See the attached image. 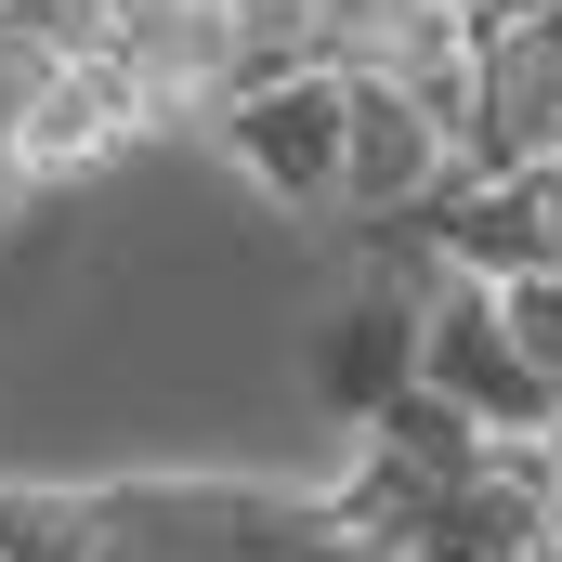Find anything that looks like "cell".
<instances>
[{
	"label": "cell",
	"mask_w": 562,
	"mask_h": 562,
	"mask_svg": "<svg viewBox=\"0 0 562 562\" xmlns=\"http://www.w3.org/2000/svg\"><path fill=\"white\" fill-rule=\"evenodd\" d=\"M340 144H353V79H340V66L223 92V157H236L276 210H340Z\"/></svg>",
	"instance_id": "obj_1"
},
{
	"label": "cell",
	"mask_w": 562,
	"mask_h": 562,
	"mask_svg": "<svg viewBox=\"0 0 562 562\" xmlns=\"http://www.w3.org/2000/svg\"><path fill=\"white\" fill-rule=\"evenodd\" d=\"M419 380L458 393L484 431H562V393L510 353V314H497L484 276H431L419 288Z\"/></svg>",
	"instance_id": "obj_2"
},
{
	"label": "cell",
	"mask_w": 562,
	"mask_h": 562,
	"mask_svg": "<svg viewBox=\"0 0 562 562\" xmlns=\"http://www.w3.org/2000/svg\"><path fill=\"white\" fill-rule=\"evenodd\" d=\"M393 393H419V288H406V276L353 288V301L314 327V406H327V419L367 431Z\"/></svg>",
	"instance_id": "obj_3"
},
{
	"label": "cell",
	"mask_w": 562,
	"mask_h": 562,
	"mask_svg": "<svg viewBox=\"0 0 562 562\" xmlns=\"http://www.w3.org/2000/svg\"><path fill=\"white\" fill-rule=\"evenodd\" d=\"M144 132H157L144 66H132V53H79V66L40 92V119H26L13 144H26V157H40V183H53V170H105V157L144 144Z\"/></svg>",
	"instance_id": "obj_4"
},
{
	"label": "cell",
	"mask_w": 562,
	"mask_h": 562,
	"mask_svg": "<svg viewBox=\"0 0 562 562\" xmlns=\"http://www.w3.org/2000/svg\"><path fill=\"white\" fill-rule=\"evenodd\" d=\"M431 183H445V132L367 66V79H353V144H340V210L393 223V210H419Z\"/></svg>",
	"instance_id": "obj_5"
},
{
	"label": "cell",
	"mask_w": 562,
	"mask_h": 562,
	"mask_svg": "<svg viewBox=\"0 0 562 562\" xmlns=\"http://www.w3.org/2000/svg\"><path fill=\"white\" fill-rule=\"evenodd\" d=\"M537 550H550V497H524L497 471V445H484L471 484L419 497V524H406V562H537Z\"/></svg>",
	"instance_id": "obj_6"
},
{
	"label": "cell",
	"mask_w": 562,
	"mask_h": 562,
	"mask_svg": "<svg viewBox=\"0 0 562 562\" xmlns=\"http://www.w3.org/2000/svg\"><path fill=\"white\" fill-rule=\"evenodd\" d=\"M301 66H327V0H223V92H262Z\"/></svg>",
	"instance_id": "obj_7"
},
{
	"label": "cell",
	"mask_w": 562,
	"mask_h": 562,
	"mask_svg": "<svg viewBox=\"0 0 562 562\" xmlns=\"http://www.w3.org/2000/svg\"><path fill=\"white\" fill-rule=\"evenodd\" d=\"M497 314H510V353H524V367H537V380L562 393V262L510 276V288H497Z\"/></svg>",
	"instance_id": "obj_8"
},
{
	"label": "cell",
	"mask_w": 562,
	"mask_h": 562,
	"mask_svg": "<svg viewBox=\"0 0 562 562\" xmlns=\"http://www.w3.org/2000/svg\"><path fill=\"white\" fill-rule=\"evenodd\" d=\"M26 210H40V157H26V144L0 132V236H13V223H26Z\"/></svg>",
	"instance_id": "obj_9"
},
{
	"label": "cell",
	"mask_w": 562,
	"mask_h": 562,
	"mask_svg": "<svg viewBox=\"0 0 562 562\" xmlns=\"http://www.w3.org/2000/svg\"><path fill=\"white\" fill-rule=\"evenodd\" d=\"M537 183H550V223H562V157H537Z\"/></svg>",
	"instance_id": "obj_10"
}]
</instances>
